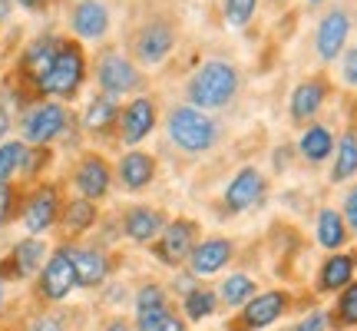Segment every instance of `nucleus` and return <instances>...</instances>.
<instances>
[{"label": "nucleus", "mask_w": 357, "mask_h": 331, "mask_svg": "<svg viewBox=\"0 0 357 331\" xmlns=\"http://www.w3.org/2000/svg\"><path fill=\"white\" fill-rule=\"evenodd\" d=\"M26 156H30L26 142H3V146H0V186H7L13 179V172L24 169Z\"/></svg>", "instance_id": "31"}, {"label": "nucleus", "mask_w": 357, "mask_h": 331, "mask_svg": "<svg viewBox=\"0 0 357 331\" xmlns=\"http://www.w3.org/2000/svg\"><path fill=\"white\" fill-rule=\"evenodd\" d=\"M258 0H225V20L229 27H245L255 13Z\"/></svg>", "instance_id": "35"}, {"label": "nucleus", "mask_w": 357, "mask_h": 331, "mask_svg": "<svg viewBox=\"0 0 357 331\" xmlns=\"http://www.w3.org/2000/svg\"><path fill=\"white\" fill-rule=\"evenodd\" d=\"M20 3H24V7H30V10H33V7H40L43 0H20Z\"/></svg>", "instance_id": "44"}, {"label": "nucleus", "mask_w": 357, "mask_h": 331, "mask_svg": "<svg viewBox=\"0 0 357 331\" xmlns=\"http://www.w3.org/2000/svg\"><path fill=\"white\" fill-rule=\"evenodd\" d=\"M261 196H265V176L255 166H245L225 189V205H229V212H245L261 203Z\"/></svg>", "instance_id": "11"}, {"label": "nucleus", "mask_w": 357, "mask_h": 331, "mask_svg": "<svg viewBox=\"0 0 357 331\" xmlns=\"http://www.w3.org/2000/svg\"><path fill=\"white\" fill-rule=\"evenodd\" d=\"M70 20H73L77 37H83V40H100L109 30V10L102 7L100 0H79L77 7H73Z\"/></svg>", "instance_id": "18"}, {"label": "nucleus", "mask_w": 357, "mask_h": 331, "mask_svg": "<svg viewBox=\"0 0 357 331\" xmlns=\"http://www.w3.org/2000/svg\"><path fill=\"white\" fill-rule=\"evenodd\" d=\"M93 222H96V205L89 203V199H73V203L66 205V212H63L66 232L79 235V232H86Z\"/></svg>", "instance_id": "30"}, {"label": "nucleus", "mask_w": 357, "mask_h": 331, "mask_svg": "<svg viewBox=\"0 0 357 331\" xmlns=\"http://www.w3.org/2000/svg\"><path fill=\"white\" fill-rule=\"evenodd\" d=\"M73 182H77V189H79V196H83V199L96 203V199H102V196L109 192L113 172H109L106 159H100V156H86V159L77 166V172H73Z\"/></svg>", "instance_id": "13"}, {"label": "nucleus", "mask_w": 357, "mask_h": 331, "mask_svg": "<svg viewBox=\"0 0 357 331\" xmlns=\"http://www.w3.org/2000/svg\"><path fill=\"white\" fill-rule=\"evenodd\" d=\"M162 229H166V216L149 205H132L123 219V232L132 242H153V239H159Z\"/></svg>", "instance_id": "17"}, {"label": "nucleus", "mask_w": 357, "mask_h": 331, "mask_svg": "<svg viewBox=\"0 0 357 331\" xmlns=\"http://www.w3.org/2000/svg\"><path fill=\"white\" fill-rule=\"evenodd\" d=\"M30 331H66V328H63V321L60 318H53V315H40V318L30 325Z\"/></svg>", "instance_id": "40"}, {"label": "nucleus", "mask_w": 357, "mask_h": 331, "mask_svg": "<svg viewBox=\"0 0 357 331\" xmlns=\"http://www.w3.org/2000/svg\"><path fill=\"white\" fill-rule=\"evenodd\" d=\"M106 331H132V328H129L123 318H116V321H109V328H106Z\"/></svg>", "instance_id": "41"}, {"label": "nucleus", "mask_w": 357, "mask_h": 331, "mask_svg": "<svg viewBox=\"0 0 357 331\" xmlns=\"http://www.w3.org/2000/svg\"><path fill=\"white\" fill-rule=\"evenodd\" d=\"M7 129H10V116L3 113V106H0V136H3Z\"/></svg>", "instance_id": "42"}, {"label": "nucleus", "mask_w": 357, "mask_h": 331, "mask_svg": "<svg viewBox=\"0 0 357 331\" xmlns=\"http://www.w3.org/2000/svg\"><path fill=\"white\" fill-rule=\"evenodd\" d=\"M328 325H331L328 311H311V315L298 321V325H294L291 331H328Z\"/></svg>", "instance_id": "36"}, {"label": "nucleus", "mask_w": 357, "mask_h": 331, "mask_svg": "<svg viewBox=\"0 0 357 331\" xmlns=\"http://www.w3.org/2000/svg\"><path fill=\"white\" fill-rule=\"evenodd\" d=\"M341 77H344V83L357 87V47H351V50L344 53V64H341Z\"/></svg>", "instance_id": "38"}, {"label": "nucleus", "mask_w": 357, "mask_h": 331, "mask_svg": "<svg viewBox=\"0 0 357 331\" xmlns=\"http://www.w3.org/2000/svg\"><path fill=\"white\" fill-rule=\"evenodd\" d=\"M169 308V298L159 285H142L139 295H136V318H146V315H159Z\"/></svg>", "instance_id": "32"}, {"label": "nucleus", "mask_w": 357, "mask_h": 331, "mask_svg": "<svg viewBox=\"0 0 357 331\" xmlns=\"http://www.w3.org/2000/svg\"><path fill=\"white\" fill-rule=\"evenodd\" d=\"M334 311H337V315H334L337 325H357V281H351L344 292H341Z\"/></svg>", "instance_id": "34"}, {"label": "nucleus", "mask_w": 357, "mask_h": 331, "mask_svg": "<svg viewBox=\"0 0 357 331\" xmlns=\"http://www.w3.org/2000/svg\"><path fill=\"white\" fill-rule=\"evenodd\" d=\"M176 47V30L166 24V20H153V24H146L136 34V57H139L142 64H162L169 53Z\"/></svg>", "instance_id": "10"}, {"label": "nucleus", "mask_w": 357, "mask_h": 331, "mask_svg": "<svg viewBox=\"0 0 357 331\" xmlns=\"http://www.w3.org/2000/svg\"><path fill=\"white\" fill-rule=\"evenodd\" d=\"M60 47H63V43H56V40H37V43L26 50V66H30V73L37 77V83L50 73V66H53V60H56Z\"/></svg>", "instance_id": "28"}, {"label": "nucleus", "mask_w": 357, "mask_h": 331, "mask_svg": "<svg viewBox=\"0 0 357 331\" xmlns=\"http://www.w3.org/2000/svg\"><path fill=\"white\" fill-rule=\"evenodd\" d=\"M235 255V245L229 239H205V242H195L189 255V268L192 275H215L231 262Z\"/></svg>", "instance_id": "12"}, {"label": "nucleus", "mask_w": 357, "mask_h": 331, "mask_svg": "<svg viewBox=\"0 0 357 331\" xmlns=\"http://www.w3.org/2000/svg\"><path fill=\"white\" fill-rule=\"evenodd\" d=\"M66 252H70V262H73L79 288H96V285L106 281V275H109V258H106L100 249H66Z\"/></svg>", "instance_id": "15"}, {"label": "nucleus", "mask_w": 357, "mask_h": 331, "mask_svg": "<svg viewBox=\"0 0 357 331\" xmlns=\"http://www.w3.org/2000/svg\"><path fill=\"white\" fill-rule=\"evenodd\" d=\"M166 126H169V140L189 156L208 153L218 142V123L208 113L195 110V106H176L169 113Z\"/></svg>", "instance_id": "2"}, {"label": "nucleus", "mask_w": 357, "mask_h": 331, "mask_svg": "<svg viewBox=\"0 0 357 331\" xmlns=\"http://www.w3.org/2000/svg\"><path fill=\"white\" fill-rule=\"evenodd\" d=\"M307 3H321V0H307Z\"/></svg>", "instance_id": "46"}, {"label": "nucleus", "mask_w": 357, "mask_h": 331, "mask_svg": "<svg viewBox=\"0 0 357 331\" xmlns=\"http://www.w3.org/2000/svg\"><path fill=\"white\" fill-rule=\"evenodd\" d=\"M24 142H33V146H47L50 140H56L66 129V110L60 103H40L30 113L24 116Z\"/></svg>", "instance_id": "5"}, {"label": "nucleus", "mask_w": 357, "mask_h": 331, "mask_svg": "<svg viewBox=\"0 0 357 331\" xmlns=\"http://www.w3.org/2000/svg\"><path fill=\"white\" fill-rule=\"evenodd\" d=\"M324 96H328V89H324L321 80H305V83H298L291 93V119L294 123L314 119L318 110L324 106Z\"/></svg>", "instance_id": "21"}, {"label": "nucleus", "mask_w": 357, "mask_h": 331, "mask_svg": "<svg viewBox=\"0 0 357 331\" xmlns=\"http://www.w3.org/2000/svg\"><path fill=\"white\" fill-rule=\"evenodd\" d=\"M344 242H347V226H344V219H341V212H334V209H321V216H318V245L337 252Z\"/></svg>", "instance_id": "25"}, {"label": "nucleus", "mask_w": 357, "mask_h": 331, "mask_svg": "<svg viewBox=\"0 0 357 331\" xmlns=\"http://www.w3.org/2000/svg\"><path fill=\"white\" fill-rule=\"evenodd\" d=\"M0 305H3V281H0Z\"/></svg>", "instance_id": "45"}, {"label": "nucleus", "mask_w": 357, "mask_h": 331, "mask_svg": "<svg viewBox=\"0 0 357 331\" xmlns=\"http://www.w3.org/2000/svg\"><path fill=\"white\" fill-rule=\"evenodd\" d=\"M344 226L351 232H354L357 235V186H351V189H347V196H344Z\"/></svg>", "instance_id": "37"}, {"label": "nucleus", "mask_w": 357, "mask_h": 331, "mask_svg": "<svg viewBox=\"0 0 357 331\" xmlns=\"http://www.w3.org/2000/svg\"><path fill=\"white\" fill-rule=\"evenodd\" d=\"M10 17V0H0V24Z\"/></svg>", "instance_id": "43"}, {"label": "nucleus", "mask_w": 357, "mask_h": 331, "mask_svg": "<svg viewBox=\"0 0 357 331\" xmlns=\"http://www.w3.org/2000/svg\"><path fill=\"white\" fill-rule=\"evenodd\" d=\"M116 116H119V110H116V100L113 96H96V100L86 106V116H83V126L93 129V133H100V129L106 126H113L116 123Z\"/></svg>", "instance_id": "29"}, {"label": "nucleus", "mask_w": 357, "mask_h": 331, "mask_svg": "<svg viewBox=\"0 0 357 331\" xmlns=\"http://www.w3.org/2000/svg\"><path fill=\"white\" fill-rule=\"evenodd\" d=\"M195 235H199V222H192V219L166 222V229L155 239V258L166 265H182L195 249Z\"/></svg>", "instance_id": "4"}, {"label": "nucleus", "mask_w": 357, "mask_h": 331, "mask_svg": "<svg viewBox=\"0 0 357 331\" xmlns=\"http://www.w3.org/2000/svg\"><path fill=\"white\" fill-rule=\"evenodd\" d=\"M73 288H79V285H77L73 262H70V252H66V249H56V252L47 258V265L40 268V295L50 298V302H63Z\"/></svg>", "instance_id": "6"}, {"label": "nucleus", "mask_w": 357, "mask_h": 331, "mask_svg": "<svg viewBox=\"0 0 357 331\" xmlns=\"http://www.w3.org/2000/svg\"><path fill=\"white\" fill-rule=\"evenodd\" d=\"M354 172H357V133H344L341 142L334 146L331 182H347Z\"/></svg>", "instance_id": "24"}, {"label": "nucleus", "mask_w": 357, "mask_h": 331, "mask_svg": "<svg viewBox=\"0 0 357 331\" xmlns=\"http://www.w3.org/2000/svg\"><path fill=\"white\" fill-rule=\"evenodd\" d=\"M238 93V70L229 60H205L189 80V100L195 110H222Z\"/></svg>", "instance_id": "1"}, {"label": "nucleus", "mask_w": 357, "mask_h": 331, "mask_svg": "<svg viewBox=\"0 0 357 331\" xmlns=\"http://www.w3.org/2000/svg\"><path fill=\"white\" fill-rule=\"evenodd\" d=\"M347 37H351V13L344 7H334L321 17L318 34H314V47H318L321 60H334L341 57V50L347 47Z\"/></svg>", "instance_id": "7"}, {"label": "nucleus", "mask_w": 357, "mask_h": 331, "mask_svg": "<svg viewBox=\"0 0 357 331\" xmlns=\"http://www.w3.org/2000/svg\"><path fill=\"white\" fill-rule=\"evenodd\" d=\"M155 126V106L153 100H146V96H139V100H132L123 110V142H129V146H136V142H142L149 133H153Z\"/></svg>", "instance_id": "16"}, {"label": "nucleus", "mask_w": 357, "mask_h": 331, "mask_svg": "<svg viewBox=\"0 0 357 331\" xmlns=\"http://www.w3.org/2000/svg\"><path fill=\"white\" fill-rule=\"evenodd\" d=\"M182 311L189 321H202V318H212L218 311V295L205 285H195L185 298H182Z\"/></svg>", "instance_id": "26"}, {"label": "nucleus", "mask_w": 357, "mask_h": 331, "mask_svg": "<svg viewBox=\"0 0 357 331\" xmlns=\"http://www.w3.org/2000/svg\"><path fill=\"white\" fill-rule=\"evenodd\" d=\"M96 80H100L106 96H123V93H132L139 87V73L123 53H106L96 66Z\"/></svg>", "instance_id": "8"}, {"label": "nucleus", "mask_w": 357, "mask_h": 331, "mask_svg": "<svg viewBox=\"0 0 357 331\" xmlns=\"http://www.w3.org/2000/svg\"><path fill=\"white\" fill-rule=\"evenodd\" d=\"M83 73H86L83 53H79L73 43H63L50 66V73L40 80V89L50 93V96H73L79 89V83H83Z\"/></svg>", "instance_id": "3"}, {"label": "nucleus", "mask_w": 357, "mask_h": 331, "mask_svg": "<svg viewBox=\"0 0 357 331\" xmlns=\"http://www.w3.org/2000/svg\"><path fill=\"white\" fill-rule=\"evenodd\" d=\"M153 179H155V159L149 153L132 149V153H126L119 159V182H123L129 192L146 189Z\"/></svg>", "instance_id": "19"}, {"label": "nucleus", "mask_w": 357, "mask_h": 331, "mask_svg": "<svg viewBox=\"0 0 357 331\" xmlns=\"http://www.w3.org/2000/svg\"><path fill=\"white\" fill-rule=\"evenodd\" d=\"M354 265H357V255L334 252L318 272V288L321 292H344L351 285V279H354Z\"/></svg>", "instance_id": "20"}, {"label": "nucleus", "mask_w": 357, "mask_h": 331, "mask_svg": "<svg viewBox=\"0 0 357 331\" xmlns=\"http://www.w3.org/2000/svg\"><path fill=\"white\" fill-rule=\"evenodd\" d=\"M298 149L305 156L307 163H324L328 156L334 153V136L328 126H307L301 142H298Z\"/></svg>", "instance_id": "23"}, {"label": "nucleus", "mask_w": 357, "mask_h": 331, "mask_svg": "<svg viewBox=\"0 0 357 331\" xmlns=\"http://www.w3.org/2000/svg\"><path fill=\"white\" fill-rule=\"evenodd\" d=\"M10 212H13V189L10 186H0V226L10 219Z\"/></svg>", "instance_id": "39"}, {"label": "nucleus", "mask_w": 357, "mask_h": 331, "mask_svg": "<svg viewBox=\"0 0 357 331\" xmlns=\"http://www.w3.org/2000/svg\"><path fill=\"white\" fill-rule=\"evenodd\" d=\"M56 216H60V196H56V189L53 186H43V189H37L33 196H30V203H26L24 209V226L26 232H47L56 222Z\"/></svg>", "instance_id": "14"}, {"label": "nucleus", "mask_w": 357, "mask_h": 331, "mask_svg": "<svg viewBox=\"0 0 357 331\" xmlns=\"http://www.w3.org/2000/svg\"><path fill=\"white\" fill-rule=\"evenodd\" d=\"M284 311H288V295L284 292H261V295H255L252 302H245V311H242V318H238V328L235 331L268 328V325L278 321Z\"/></svg>", "instance_id": "9"}, {"label": "nucleus", "mask_w": 357, "mask_h": 331, "mask_svg": "<svg viewBox=\"0 0 357 331\" xmlns=\"http://www.w3.org/2000/svg\"><path fill=\"white\" fill-rule=\"evenodd\" d=\"M218 298L229 308L245 305V302L255 298V281L248 279V275H242V272H235V275H229V279L218 285Z\"/></svg>", "instance_id": "27"}, {"label": "nucleus", "mask_w": 357, "mask_h": 331, "mask_svg": "<svg viewBox=\"0 0 357 331\" xmlns=\"http://www.w3.org/2000/svg\"><path fill=\"white\" fill-rule=\"evenodd\" d=\"M136 331H185V321L178 318L172 308H166V311H159V315L136 318Z\"/></svg>", "instance_id": "33"}, {"label": "nucleus", "mask_w": 357, "mask_h": 331, "mask_svg": "<svg viewBox=\"0 0 357 331\" xmlns=\"http://www.w3.org/2000/svg\"><path fill=\"white\" fill-rule=\"evenodd\" d=\"M47 265V245L40 242L37 235H30V239H20V242L13 245V272L17 275H37L40 268Z\"/></svg>", "instance_id": "22"}]
</instances>
